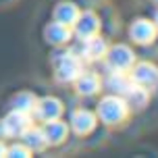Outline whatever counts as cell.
I'll list each match as a JSON object with an SVG mask.
<instances>
[{
    "mask_svg": "<svg viewBox=\"0 0 158 158\" xmlns=\"http://www.w3.org/2000/svg\"><path fill=\"white\" fill-rule=\"evenodd\" d=\"M129 114V106L123 100V96L112 94L100 100L98 104V118L106 125H118L121 121H125Z\"/></svg>",
    "mask_w": 158,
    "mask_h": 158,
    "instance_id": "1",
    "label": "cell"
},
{
    "mask_svg": "<svg viewBox=\"0 0 158 158\" xmlns=\"http://www.w3.org/2000/svg\"><path fill=\"white\" fill-rule=\"evenodd\" d=\"M54 69H56V81L60 83H69L75 81L79 73L83 71L79 56H75V52H64V54H54Z\"/></svg>",
    "mask_w": 158,
    "mask_h": 158,
    "instance_id": "2",
    "label": "cell"
},
{
    "mask_svg": "<svg viewBox=\"0 0 158 158\" xmlns=\"http://www.w3.org/2000/svg\"><path fill=\"white\" fill-rule=\"evenodd\" d=\"M104 58H106V63H108V67H110L112 71H125V73L129 71L135 63L133 50L129 46H125V44H117V46L108 48L106 54H104Z\"/></svg>",
    "mask_w": 158,
    "mask_h": 158,
    "instance_id": "3",
    "label": "cell"
},
{
    "mask_svg": "<svg viewBox=\"0 0 158 158\" xmlns=\"http://www.w3.org/2000/svg\"><path fill=\"white\" fill-rule=\"evenodd\" d=\"M129 79L137 83V85L146 87V89H152V87H158V67L152 63H139L131 69V75Z\"/></svg>",
    "mask_w": 158,
    "mask_h": 158,
    "instance_id": "4",
    "label": "cell"
},
{
    "mask_svg": "<svg viewBox=\"0 0 158 158\" xmlns=\"http://www.w3.org/2000/svg\"><path fill=\"white\" fill-rule=\"evenodd\" d=\"M60 112H63V102L58 98H54V96H44V98L35 100L33 114H35V118L44 121V123L52 121V118H58Z\"/></svg>",
    "mask_w": 158,
    "mask_h": 158,
    "instance_id": "5",
    "label": "cell"
},
{
    "mask_svg": "<svg viewBox=\"0 0 158 158\" xmlns=\"http://www.w3.org/2000/svg\"><path fill=\"white\" fill-rule=\"evenodd\" d=\"M156 33L158 29L154 25V21H148V19H135L133 23L129 25V38L133 40L135 44H152Z\"/></svg>",
    "mask_w": 158,
    "mask_h": 158,
    "instance_id": "6",
    "label": "cell"
},
{
    "mask_svg": "<svg viewBox=\"0 0 158 158\" xmlns=\"http://www.w3.org/2000/svg\"><path fill=\"white\" fill-rule=\"evenodd\" d=\"M75 35L81 40H87L89 35H96L98 29H100V19L96 13L92 10H85V13H79V17L75 19V23L71 25Z\"/></svg>",
    "mask_w": 158,
    "mask_h": 158,
    "instance_id": "7",
    "label": "cell"
},
{
    "mask_svg": "<svg viewBox=\"0 0 158 158\" xmlns=\"http://www.w3.org/2000/svg\"><path fill=\"white\" fill-rule=\"evenodd\" d=\"M29 125H31V114L29 112H21V110L8 112L6 118L2 121L4 135H21Z\"/></svg>",
    "mask_w": 158,
    "mask_h": 158,
    "instance_id": "8",
    "label": "cell"
},
{
    "mask_svg": "<svg viewBox=\"0 0 158 158\" xmlns=\"http://www.w3.org/2000/svg\"><path fill=\"white\" fill-rule=\"evenodd\" d=\"M123 100L127 102V106L129 108H135V110H142L143 106L148 104V100H150V96H148V89L142 85H137V83H129V87H127L125 92H123Z\"/></svg>",
    "mask_w": 158,
    "mask_h": 158,
    "instance_id": "9",
    "label": "cell"
},
{
    "mask_svg": "<svg viewBox=\"0 0 158 158\" xmlns=\"http://www.w3.org/2000/svg\"><path fill=\"white\" fill-rule=\"evenodd\" d=\"M96 114L92 110H87V108H79L71 114V127L75 129V133L79 135H85L89 133L92 129L96 127Z\"/></svg>",
    "mask_w": 158,
    "mask_h": 158,
    "instance_id": "10",
    "label": "cell"
},
{
    "mask_svg": "<svg viewBox=\"0 0 158 158\" xmlns=\"http://www.w3.org/2000/svg\"><path fill=\"white\" fill-rule=\"evenodd\" d=\"M44 135H46V142L52 143V146H58L67 139V133H69V127L67 123H63L60 118H52V121H46L44 125Z\"/></svg>",
    "mask_w": 158,
    "mask_h": 158,
    "instance_id": "11",
    "label": "cell"
},
{
    "mask_svg": "<svg viewBox=\"0 0 158 158\" xmlns=\"http://www.w3.org/2000/svg\"><path fill=\"white\" fill-rule=\"evenodd\" d=\"M100 77L96 75V73H92V71H81L75 77V89H77V94L79 96H92V94H96L98 89H100Z\"/></svg>",
    "mask_w": 158,
    "mask_h": 158,
    "instance_id": "12",
    "label": "cell"
},
{
    "mask_svg": "<svg viewBox=\"0 0 158 158\" xmlns=\"http://www.w3.org/2000/svg\"><path fill=\"white\" fill-rule=\"evenodd\" d=\"M44 35H46V40L50 44L60 46V44H67V42L71 40L73 31H71V25H64V23H60V21H52V23L46 27Z\"/></svg>",
    "mask_w": 158,
    "mask_h": 158,
    "instance_id": "13",
    "label": "cell"
},
{
    "mask_svg": "<svg viewBox=\"0 0 158 158\" xmlns=\"http://www.w3.org/2000/svg\"><path fill=\"white\" fill-rule=\"evenodd\" d=\"M106 50H108V44H106L98 33H96V35H89V38L85 40V44H83V54H85L89 60H100V58H104Z\"/></svg>",
    "mask_w": 158,
    "mask_h": 158,
    "instance_id": "14",
    "label": "cell"
},
{
    "mask_svg": "<svg viewBox=\"0 0 158 158\" xmlns=\"http://www.w3.org/2000/svg\"><path fill=\"white\" fill-rule=\"evenodd\" d=\"M21 137H23V143L29 148V150H44L48 146V142H46V135H44V131L40 129V127H27L23 133H21Z\"/></svg>",
    "mask_w": 158,
    "mask_h": 158,
    "instance_id": "15",
    "label": "cell"
},
{
    "mask_svg": "<svg viewBox=\"0 0 158 158\" xmlns=\"http://www.w3.org/2000/svg\"><path fill=\"white\" fill-rule=\"evenodd\" d=\"M79 17V8L73 2H58L54 8V21H60L64 25H73Z\"/></svg>",
    "mask_w": 158,
    "mask_h": 158,
    "instance_id": "16",
    "label": "cell"
},
{
    "mask_svg": "<svg viewBox=\"0 0 158 158\" xmlns=\"http://www.w3.org/2000/svg\"><path fill=\"white\" fill-rule=\"evenodd\" d=\"M129 83H131V79H129V75H125V71H112L106 79V87L118 96H123V92L129 87Z\"/></svg>",
    "mask_w": 158,
    "mask_h": 158,
    "instance_id": "17",
    "label": "cell"
},
{
    "mask_svg": "<svg viewBox=\"0 0 158 158\" xmlns=\"http://www.w3.org/2000/svg\"><path fill=\"white\" fill-rule=\"evenodd\" d=\"M35 100H38V98H35L31 92H19V94L13 96L10 104H13V110H21V112H29V114H31L33 106H35Z\"/></svg>",
    "mask_w": 158,
    "mask_h": 158,
    "instance_id": "18",
    "label": "cell"
},
{
    "mask_svg": "<svg viewBox=\"0 0 158 158\" xmlns=\"http://www.w3.org/2000/svg\"><path fill=\"white\" fill-rule=\"evenodd\" d=\"M6 156H19V158H27L31 156V150L25 146V143H15V146H10L6 148Z\"/></svg>",
    "mask_w": 158,
    "mask_h": 158,
    "instance_id": "19",
    "label": "cell"
},
{
    "mask_svg": "<svg viewBox=\"0 0 158 158\" xmlns=\"http://www.w3.org/2000/svg\"><path fill=\"white\" fill-rule=\"evenodd\" d=\"M0 156H6V146L0 142Z\"/></svg>",
    "mask_w": 158,
    "mask_h": 158,
    "instance_id": "20",
    "label": "cell"
},
{
    "mask_svg": "<svg viewBox=\"0 0 158 158\" xmlns=\"http://www.w3.org/2000/svg\"><path fill=\"white\" fill-rule=\"evenodd\" d=\"M154 25H156V29H158V10H156V15H154Z\"/></svg>",
    "mask_w": 158,
    "mask_h": 158,
    "instance_id": "21",
    "label": "cell"
},
{
    "mask_svg": "<svg viewBox=\"0 0 158 158\" xmlns=\"http://www.w3.org/2000/svg\"><path fill=\"white\" fill-rule=\"evenodd\" d=\"M0 135H4V129H2V121H0Z\"/></svg>",
    "mask_w": 158,
    "mask_h": 158,
    "instance_id": "22",
    "label": "cell"
},
{
    "mask_svg": "<svg viewBox=\"0 0 158 158\" xmlns=\"http://www.w3.org/2000/svg\"><path fill=\"white\" fill-rule=\"evenodd\" d=\"M154 2H158V0H154Z\"/></svg>",
    "mask_w": 158,
    "mask_h": 158,
    "instance_id": "23",
    "label": "cell"
}]
</instances>
